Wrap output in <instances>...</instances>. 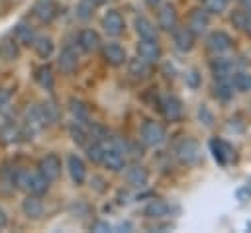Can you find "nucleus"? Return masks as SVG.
Listing matches in <instances>:
<instances>
[{
  "instance_id": "1",
  "label": "nucleus",
  "mask_w": 251,
  "mask_h": 233,
  "mask_svg": "<svg viewBox=\"0 0 251 233\" xmlns=\"http://www.w3.org/2000/svg\"><path fill=\"white\" fill-rule=\"evenodd\" d=\"M12 182L16 184V188H20L27 194H33V196H41L49 188V180L41 172H33V170H25V168L16 170L12 176Z\"/></svg>"
},
{
  "instance_id": "2",
  "label": "nucleus",
  "mask_w": 251,
  "mask_h": 233,
  "mask_svg": "<svg viewBox=\"0 0 251 233\" xmlns=\"http://www.w3.org/2000/svg\"><path fill=\"white\" fill-rule=\"evenodd\" d=\"M175 153H176V159L182 163V164H198L202 161V151H200V145L192 139V137H184L176 143L175 147Z\"/></svg>"
},
{
  "instance_id": "3",
  "label": "nucleus",
  "mask_w": 251,
  "mask_h": 233,
  "mask_svg": "<svg viewBox=\"0 0 251 233\" xmlns=\"http://www.w3.org/2000/svg\"><path fill=\"white\" fill-rule=\"evenodd\" d=\"M167 133H165V127L153 119H147L143 125H141V141L149 147H157L165 141Z\"/></svg>"
},
{
  "instance_id": "4",
  "label": "nucleus",
  "mask_w": 251,
  "mask_h": 233,
  "mask_svg": "<svg viewBox=\"0 0 251 233\" xmlns=\"http://www.w3.org/2000/svg\"><path fill=\"white\" fill-rule=\"evenodd\" d=\"M137 57L143 59L145 63H157L161 57V47L157 43V39H141L137 43Z\"/></svg>"
},
{
  "instance_id": "5",
  "label": "nucleus",
  "mask_w": 251,
  "mask_h": 233,
  "mask_svg": "<svg viewBox=\"0 0 251 233\" xmlns=\"http://www.w3.org/2000/svg\"><path fill=\"white\" fill-rule=\"evenodd\" d=\"M102 145H104V153H102L100 163H104L110 170H122L126 166V155L112 145H106V143H102Z\"/></svg>"
},
{
  "instance_id": "6",
  "label": "nucleus",
  "mask_w": 251,
  "mask_h": 233,
  "mask_svg": "<svg viewBox=\"0 0 251 233\" xmlns=\"http://www.w3.org/2000/svg\"><path fill=\"white\" fill-rule=\"evenodd\" d=\"M39 172L51 182V180H57L59 174H61V159L53 153L45 155L41 161H39Z\"/></svg>"
},
{
  "instance_id": "7",
  "label": "nucleus",
  "mask_w": 251,
  "mask_h": 233,
  "mask_svg": "<svg viewBox=\"0 0 251 233\" xmlns=\"http://www.w3.org/2000/svg\"><path fill=\"white\" fill-rule=\"evenodd\" d=\"M161 110H163L165 117L171 119V121H176L182 116V104L176 96H165L161 100Z\"/></svg>"
},
{
  "instance_id": "8",
  "label": "nucleus",
  "mask_w": 251,
  "mask_h": 233,
  "mask_svg": "<svg viewBox=\"0 0 251 233\" xmlns=\"http://www.w3.org/2000/svg\"><path fill=\"white\" fill-rule=\"evenodd\" d=\"M102 27L108 35H120L124 31V18L120 16V12L112 10L102 18Z\"/></svg>"
},
{
  "instance_id": "9",
  "label": "nucleus",
  "mask_w": 251,
  "mask_h": 233,
  "mask_svg": "<svg viewBox=\"0 0 251 233\" xmlns=\"http://www.w3.org/2000/svg\"><path fill=\"white\" fill-rule=\"evenodd\" d=\"M208 22H210L208 12L202 10V8H196V10L190 12V18H188V29H190L194 35H198V33H202V31L208 27Z\"/></svg>"
},
{
  "instance_id": "10",
  "label": "nucleus",
  "mask_w": 251,
  "mask_h": 233,
  "mask_svg": "<svg viewBox=\"0 0 251 233\" xmlns=\"http://www.w3.org/2000/svg\"><path fill=\"white\" fill-rule=\"evenodd\" d=\"M76 65H78V55L73 47H65L59 55V69L65 72V74H71L76 70Z\"/></svg>"
},
{
  "instance_id": "11",
  "label": "nucleus",
  "mask_w": 251,
  "mask_h": 233,
  "mask_svg": "<svg viewBox=\"0 0 251 233\" xmlns=\"http://www.w3.org/2000/svg\"><path fill=\"white\" fill-rule=\"evenodd\" d=\"M210 149L214 153V159L220 164H227V161L233 157V149L226 141H222V139H212L210 141Z\"/></svg>"
},
{
  "instance_id": "12",
  "label": "nucleus",
  "mask_w": 251,
  "mask_h": 233,
  "mask_svg": "<svg viewBox=\"0 0 251 233\" xmlns=\"http://www.w3.org/2000/svg\"><path fill=\"white\" fill-rule=\"evenodd\" d=\"M173 31H175L173 39H175L176 49L178 51H190L194 45V33L188 27H175Z\"/></svg>"
},
{
  "instance_id": "13",
  "label": "nucleus",
  "mask_w": 251,
  "mask_h": 233,
  "mask_svg": "<svg viewBox=\"0 0 251 233\" xmlns=\"http://www.w3.org/2000/svg\"><path fill=\"white\" fill-rule=\"evenodd\" d=\"M231 37L227 35V33H224V31H214V33H210V37H208V47L214 51V53H224V51H227V49H231Z\"/></svg>"
},
{
  "instance_id": "14",
  "label": "nucleus",
  "mask_w": 251,
  "mask_h": 233,
  "mask_svg": "<svg viewBox=\"0 0 251 233\" xmlns=\"http://www.w3.org/2000/svg\"><path fill=\"white\" fill-rule=\"evenodd\" d=\"M22 210L29 219H39L43 215V204L39 196H33V194H27V198L22 204Z\"/></svg>"
},
{
  "instance_id": "15",
  "label": "nucleus",
  "mask_w": 251,
  "mask_h": 233,
  "mask_svg": "<svg viewBox=\"0 0 251 233\" xmlns=\"http://www.w3.org/2000/svg\"><path fill=\"white\" fill-rule=\"evenodd\" d=\"M104 59L110 63V65H114V67H120V65H124L126 63V51H124V47H120L118 43H108L106 47H104Z\"/></svg>"
},
{
  "instance_id": "16",
  "label": "nucleus",
  "mask_w": 251,
  "mask_h": 233,
  "mask_svg": "<svg viewBox=\"0 0 251 233\" xmlns=\"http://www.w3.org/2000/svg\"><path fill=\"white\" fill-rule=\"evenodd\" d=\"M69 172H71V178L75 184H82L86 180V166L80 157H76V155L69 157Z\"/></svg>"
},
{
  "instance_id": "17",
  "label": "nucleus",
  "mask_w": 251,
  "mask_h": 233,
  "mask_svg": "<svg viewBox=\"0 0 251 233\" xmlns=\"http://www.w3.org/2000/svg\"><path fill=\"white\" fill-rule=\"evenodd\" d=\"M241 67V63H235V61H227V59H220L216 63H212V69H214V74L218 78H229L233 72H237V69Z\"/></svg>"
},
{
  "instance_id": "18",
  "label": "nucleus",
  "mask_w": 251,
  "mask_h": 233,
  "mask_svg": "<svg viewBox=\"0 0 251 233\" xmlns=\"http://www.w3.org/2000/svg\"><path fill=\"white\" fill-rule=\"evenodd\" d=\"M33 14L41 22H51L57 14V6L53 4V0H37L35 6H33Z\"/></svg>"
},
{
  "instance_id": "19",
  "label": "nucleus",
  "mask_w": 251,
  "mask_h": 233,
  "mask_svg": "<svg viewBox=\"0 0 251 233\" xmlns=\"http://www.w3.org/2000/svg\"><path fill=\"white\" fill-rule=\"evenodd\" d=\"M159 25L167 31H173L176 27V12L171 4H167L159 10Z\"/></svg>"
},
{
  "instance_id": "20",
  "label": "nucleus",
  "mask_w": 251,
  "mask_h": 233,
  "mask_svg": "<svg viewBox=\"0 0 251 233\" xmlns=\"http://www.w3.org/2000/svg\"><path fill=\"white\" fill-rule=\"evenodd\" d=\"M37 110H39V116H41V121H43V127L45 125H51L59 119V110L53 102H43V104H37Z\"/></svg>"
},
{
  "instance_id": "21",
  "label": "nucleus",
  "mask_w": 251,
  "mask_h": 233,
  "mask_svg": "<svg viewBox=\"0 0 251 233\" xmlns=\"http://www.w3.org/2000/svg\"><path fill=\"white\" fill-rule=\"evenodd\" d=\"M127 182H129L131 186H135V188H143V186L149 182V172H147L143 166L135 164V166H131V168L127 170Z\"/></svg>"
},
{
  "instance_id": "22",
  "label": "nucleus",
  "mask_w": 251,
  "mask_h": 233,
  "mask_svg": "<svg viewBox=\"0 0 251 233\" xmlns=\"http://www.w3.org/2000/svg\"><path fill=\"white\" fill-rule=\"evenodd\" d=\"M78 45L84 49V51H96L100 47V37L96 31L92 29H82L80 35H78Z\"/></svg>"
},
{
  "instance_id": "23",
  "label": "nucleus",
  "mask_w": 251,
  "mask_h": 233,
  "mask_svg": "<svg viewBox=\"0 0 251 233\" xmlns=\"http://www.w3.org/2000/svg\"><path fill=\"white\" fill-rule=\"evenodd\" d=\"M167 213H169V204L165 200H151L145 206V215L151 217V219H161Z\"/></svg>"
},
{
  "instance_id": "24",
  "label": "nucleus",
  "mask_w": 251,
  "mask_h": 233,
  "mask_svg": "<svg viewBox=\"0 0 251 233\" xmlns=\"http://www.w3.org/2000/svg\"><path fill=\"white\" fill-rule=\"evenodd\" d=\"M31 45L35 47V53H37L41 59H47V57L53 53V39H51L49 35H39V37H35Z\"/></svg>"
},
{
  "instance_id": "25",
  "label": "nucleus",
  "mask_w": 251,
  "mask_h": 233,
  "mask_svg": "<svg viewBox=\"0 0 251 233\" xmlns=\"http://www.w3.org/2000/svg\"><path fill=\"white\" fill-rule=\"evenodd\" d=\"M135 31L139 33L141 39H157V33H155V27L153 23L147 20V18H135Z\"/></svg>"
},
{
  "instance_id": "26",
  "label": "nucleus",
  "mask_w": 251,
  "mask_h": 233,
  "mask_svg": "<svg viewBox=\"0 0 251 233\" xmlns=\"http://www.w3.org/2000/svg\"><path fill=\"white\" fill-rule=\"evenodd\" d=\"M35 80H37V84H39L41 88L51 90V88H53V74H51V69H49L47 65L37 67V70H35Z\"/></svg>"
},
{
  "instance_id": "27",
  "label": "nucleus",
  "mask_w": 251,
  "mask_h": 233,
  "mask_svg": "<svg viewBox=\"0 0 251 233\" xmlns=\"http://www.w3.org/2000/svg\"><path fill=\"white\" fill-rule=\"evenodd\" d=\"M22 137V131L14 123H6L0 127V141L2 143H16Z\"/></svg>"
},
{
  "instance_id": "28",
  "label": "nucleus",
  "mask_w": 251,
  "mask_h": 233,
  "mask_svg": "<svg viewBox=\"0 0 251 233\" xmlns=\"http://www.w3.org/2000/svg\"><path fill=\"white\" fill-rule=\"evenodd\" d=\"M220 100H229L233 96V84L229 78H218V84H216V92H214Z\"/></svg>"
},
{
  "instance_id": "29",
  "label": "nucleus",
  "mask_w": 251,
  "mask_h": 233,
  "mask_svg": "<svg viewBox=\"0 0 251 233\" xmlns=\"http://www.w3.org/2000/svg\"><path fill=\"white\" fill-rule=\"evenodd\" d=\"M129 74H133L135 78H145L149 74V63H145L143 59H131L129 63Z\"/></svg>"
},
{
  "instance_id": "30",
  "label": "nucleus",
  "mask_w": 251,
  "mask_h": 233,
  "mask_svg": "<svg viewBox=\"0 0 251 233\" xmlns=\"http://www.w3.org/2000/svg\"><path fill=\"white\" fill-rule=\"evenodd\" d=\"M0 55H2L6 61H14V59L18 57L16 41H14V39H10V37L2 39V43H0Z\"/></svg>"
},
{
  "instance_id": "31",
  "label": "nucleus",
  "mask_w": 251,
  "mask_h": 233,
  "mask_svg": "<svg viewBox=\"0 0 251 233\" xmlns=\"http://www.w3.org/2000/svg\"><path fill=\"white\" fill-rule=\"evenodd\" d=\"M33 39H35V33H33V29L29 25L20 23L16 27V41H20L24 45H29V43H33Z\"/></svg>"
},
{
  "instance_id": "32",
  "label": "nucleus",
  "mask_w": 251,
  "mask_h": 233,
  "mask_svg": "<svg viewBox=\"0 0 251 233\" xmlns=\"http://www.w3.org/2000/svg\"><path fill=\"white\" fill-rule=\"evenodd\" d=\"M231 76H233V80H231L233 88H237V90H249V88H251V74H245V72H233Z\"/></svg>"
},
{
  "instance_id": "33",
  "label": "nucleus",
  "mask_w": 251,
  "mask_h": 233,
  "mask_svg": "<svg viewBox=\"0 0 251 233\" xmlns=\"http://www.w3.org/2000/svg\"><path fill=\"white\" fill-rule=\"evenodd\" d=\"M71 112L76 117V121H88V110L82 102L78 100H71Z\"/></svg>"
},
{
  "instance_id": "34",
  "label": "nucleus",
  "mask_w": 251,
  "mask_h": 233,
  "mask_svg": "<svg viewBox=\"0 0 251 233\" xmlns=\"http://www.w3.org/2000/svg\"><path fill=\"white\" fill-rule=\"evenodd\" d=\"M86 153H88V159H90L92 163H100V161H102V153H104L102 141H92V145L86 147Z\"/></svg>"
},
{
  "instance_id": "35",
  "label": "nucleus",
  "mask_w": 251,
  "mask_h": 233,
  "mask_svg": "<svg viewBox=\"0 0 251 233\" xmlns=\"http://www.w3.org/2000/svg\"><path fill=\"white\" fill-rule=\"evenodd\" d=\"M76 12H78V18H82V20H88V18L92 16V2H90V0H82V2L78 4Z\"/></svg>"
},
{
  "instance_id": "36",
  "label": "nucleus",
  "mask_w": 251,
  "mask_h": 233,
  "mask_svg": "<svg viewBox=\"0 0 251 233\" xmlns=\"http://www.w3.org/2000/svg\"><path fill=\"white\" fill-rule=\"evenodd\" d=\"M226 4H227V0H206V8L210 12H222L226 8Z\"/></svg>"
},
{
  "instance_id": "37",
  "label": "nucleus",
  "mask_w": 251,
  "mask_h": 233,
  "mask_svg": "<svg viewBox=\"0 0 251 233\" xmlns=\"http://www.w3.org/2000/svg\"><path fill=\"white\" fill-rule=\"evenodd\" d=\"M186 84H188L190 88H196V86L200 84V74H198L196 70H190V72L186 74Z\"/></svg>"
},
{
  "instance_id": "38",
  "label": "nucleus",
  "mask_w": 251,
  "mask_h": 233,
  "mask_svg": "<svg viewBox=\"0 0 251 233\" xmlns=\"http://www.w3.org/2000/svg\"><path fill=\"white\" fill-rule=\"evenodd\" d=\"M10 98H12V92H10L8 88H0V110L8 106Z\"/></svg>"
},
{
  "instance_id": "39",
  "label": "nucleus",
  "mask_w": 251,
  "mask_h": 233,
  "mask_svg": "<svg viewBox=\"0 0 251 233\" xmlns=\"http://www.w3.org/2000/svg\"><path fill=\"white\" fill-rule=\"evenodd\" d=\"M198 116H200V119H204V123H206V125H210V123H212V114L208 112V108H204V106H202V108L198 110Z\"/></svg>"
},
{
  "instance_id": "40",
  "label": "nucleus",
  "mask_w": 251,
  "mask_h": 233,
  "mask_svg": "<svg viewBox=\"0 0 251 233\" xmlns=\"http://www.w3.org/2000/svg\"><path fill=\"white\" fill-rule=\"evenodd\" d=\"M112 229V225L108 223V221H96V223H92V231H110Z\"/></svg>"
},
{
  "instance_id": "41",
  "label": "nucleus",
  "mask_w": 251,
  "mask_h": 233,
  "mask_svg": "<svg viewBox=\"0 0 251 233\" xmlns=\"http://www.w3.org/2000/svg\"><path fill=\"white\" fill-rule=\"evenodd\" d=\"M243 20H245V12H235L231 16V22L237 25V27H243Z\"/></svg>"
},
{
  "instance_id": "42",
  "label": "nucleus",
  "mask_w": 251,
  "mask_h": 233,
  "mask_svg": "<svg viewBox=\"0 0 251 233\" xmlns=\"http://www.w3.org/2000/svg\"><path fill=\"white\" fill-rule=\"evenodd\" d=\"M237 198H239L241 202H245L247 198H251V190H249V186H245V188L237 190Z\"/></svg>"
},
{
  "instance_id": "43",
  "label": "nucleus",
  "mask_w": 251,
  "mask_h": 233,
  "mask_svg": "<svg viewBox=\"0 0 251 233\" xmlns=\"http://www.w3.org/2000/svg\"><path fill=\"white\" fill-rule=\"evenodd\" d=\"M243 29L251 35V12H245V20H243Z\"/></svg>"
},
{
  "instance_id": "44",
  "label": "nucleus",
  "mask_w": 251,
  "mask_h": 233,
  "mask_svg": "<svg viewBox=\"0 0 251 233\" xmlns=\"http://www.w3.org/2000/svg\"><path fill=\"white\" fill-rule=\"evenodd\" d=\"M6 223H8V217H6V211L0 208V229L2 227H6Z\"/></svg>"
},
{
  "instance_id": "45",
  "label": "nucleus",
  "mask_w": 251,
  "mask_h": 233,
  "mask_svg": "<svg viewBox=\"0 0 251 233\" xmlns=\"http://www.w3.org/2000/svg\"><path fill=\"white\" fill-rule=\"evenodd\" d=\"M159 2H161V0H147V4H149V6H157Z\"/></svg>"
},
{
  "instance_id": "46",
  "label": "nucleus",
  "mask_w": 251,
  "mask_h": 233,
  "mask_svg": "<svg viewBox=\"0 0 251 233\" xmlns=\"http://www.w3.org/2000/svg\"><path fill=\"white\" fill-rule=\"evenodd\" d=\"M90 2H92V4H96V6H100V4H104L106 0H90Z\"/></svg>"
}]
</instances>
